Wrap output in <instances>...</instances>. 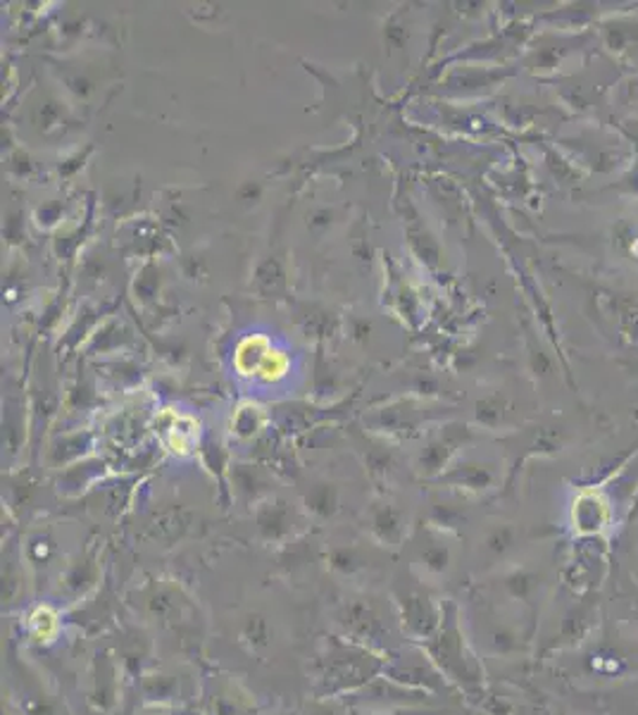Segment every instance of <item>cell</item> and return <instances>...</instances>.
Instances as JSON below:
<instances>
[{"mask_svg":"<svg viewBox=\"0 0 638 715\" xmlns=\"http://www.w3.org/2000/svg\"><path fill=\"white\" fill-rule=\"evenodd\" d=\"M450 549L441 541H432L429 546H422L417 551V568L422 570V578H441V574L448 572L450 568Z\"/></svg>","mask_w":638,"mask_h":715,"instance_id":"obj_18","label":"cell"},{"mask_svg":"<svg viewBox=\"0 0 638 715\" xmlns=\"http://www.w3.org/2000/svg\"><path fill=\"white\" fill-rule=\"evenodd\" d=\"M134 715H195L191 708L187 706H153L146 704L141 711H136Z\"/></svg>","mask_w":638,"mask_h":715,"instance_id":"obj_23","label":"cell"},{"mask_svg":"<svg viewBox=\"0 0 638 715\" xmlns=\"http://www.w3.org/2000/svg\"><path fill=\"white\" fill-rule=\"evenodd\" d=\"M434 694L413 690V686H405L401 682H395L387 675L377 678L356 694L344 696L348 708H367L372 713H391L395 708H415L424 706L427 701H432Z\"/></svg>","mask_w":638,"mask_h":715,"instance_id":"obj_6","label":"cell"},{"mask_svg":"<svg viewBox=\"0 0 638 715\" xmlns=\"http://www.w3.org/2000/svg\"><path fill=\"white\" fill-rule=\"evenodd\" d=\"M112 653H115L124 686H132V690H138L141 678L146 675L153 663V639L144 633L141 627H124L117 633V641L112 647Z\"/></svg>","mask_w":638,"mask_h":715,"instance_id":"obj_8","label":"cell"},{"mask_svg":"<svg viewBox=\"0 0 638 715\" xmlns=\"http://www.w3.org/2000/svg\"><path fill=\"white\" fill-rule=\"evenodd\" d=\"M338 506L336 489L332 484H320L315 492L307 496V509L317 517H332Z\"/></svg>","mask_w":638,"mask_h":715,"instance_id":"obj_20","label":"cell"},{"mask_svg":"<svg viewBox=\"0 0 638 715\" xmlns=\"http://www.w3.org/2000/svg\"><path fill=\"white\" fill-rule=\"evenodd\" d=\"M269 715H283V713H269Z\"/></svg>","mask_w":638,"mask_h":715,"instance_id":"obj_24","label":"cell"},{"mask_svg":"<svg viewBox=\"0 0 638 715\" xmlns=\"http://www.w3.org/2000/svg\"><path fill=\"white\" fill-rule=\"evenodd\" d=\"M258 529L265 541H281L289 537L291 532V515L283 509V503L277 506H267L258 513Z\"/></svg>","mask_w":638,"mask_h":715,"instance_id":"obj_17","label":"cell"},{"mask_svg":"<svg viewBox=\"0 0 638 715\" xmlns=\"http://www.w3.org/2000/svg\"><path fill=\"white\" fill-rule=\"evenodd\" d=\"M130 606L136 608L144 618L160 623L163 627H177V623L189 621V615L195 611L191 596L183 592V586L177 582L155 580L138 586L134 594L126 596Z\"/></svg>","mask_w":638,"mask_h":715,"instance_id":"obj_5","label":"cell"},{"mask_svg":"<svg viewBox=\"0 0 638 715\" xmlns=\"http://www.w3.org/2000/svg\"><path fill=\"white\" fill-rule=\"evenodd\" d=\"M124 678L115 653L110 647L96 649L89 668V704L98 713L117 711L122 701Z\"/></svg>","mask_w":638,"mask_h":715,"instance_id":"obj_7","label":"cell"},{"mask_svg":"<svg viewBox=\"0 0 638 715\" xmlns=\"http://www.w3.org/2000/svg\"><path fill=\"white\" fill-rule=\"evenodd\" d=\"M348 704L344 699H320L312 696L303 706L301 715H348Z\"/></svg>","mask_w":638,"mask_h":715,"instance_id":"obj_21","label":"cell"},{"mask_svg":"<svg viewBox=\"0 0 638 715\" xmlns=\"http://www.w3.org/2000/svg\"><path fill=\"white\" fill-rule=\"evenodd\" d=\"M419 647L432 658V663L448 682H456L464 686V690H470L472 684L479 682L477 661L470 649H467L458 623V608L452 604H446V615L438 633L429 641L419 644Z\"/></svg>","mask_w":638,"mask_h":715,"instance_id":"obj_3","label":"cell"},{"mask_svg":"<svg viewBox=\"0 0 638 715\" xmlns=\"http://www.w3.org/2000/svg\"><path fill=\"white\" fill-rule=\"evenodd\" d=\"M419 584H415V586L399 584V586H393V592H391V604H393L395 613H399L401 633H403V637H407L415 644L429 641L438 633V627H441L444 615H446V604L436 601L427 592V589Z\"/></svg>","mask_w":638,"mask_h":715,"instance_id":"obj_4","label":"cell"},{"mask_svg":"<svg viewBox=\"0 0 638 715\" xmlns=\"http://www.w3.org/2000/svg\"><path fill=\"white\" fill-rule=\"evenodd\" d=\"M238 639L250 653H262L272 647L275 627L262 613H248L238 627Z\"/></svg>","mask_w":638,"mask_h":715,"instance_id":"obj_13","label":"cell"},{"mask_svg":"<svg viewBox=\"0 0 638 715\" xmlns=\"http://www.w3.org/2000/svg\"><path fill=\"white\" fill-rule=\"evenodd\" d=\"M60 633V613L51 606H38L26 618V635L34 644H51Z\"/></svg>","mask_w":638,"mask_h":715,"instance_id":"obj_16","label":"cell"},{"mask_svg":"<svg viewBox=\"0 0 638 715\" xmlns=\"http://www.w3.org/2000/svg\"><path fill=\"white\" fill-rule=\"evenodd\" d=\"M208 708L212 715H258V706H255L250 692H246L230 675H217L212 680Z\"/></svg>","mask_w":638,"mask_h":715,"instance_id":"obj_10","label":"cell"},{"mask_svg":"<svg viewBox=\"0 0 638 715\" xmlns=\"http://www.w3.org/2000/svg\"><path fill=\"white\" fill-rule=\"evenodd\" d=\"M98 580H101L98 558H96V554H87L79 560H75V563L65 570L63 582H60V592L69 601H72V604H81V601H87L96 592Z\"/></svg>","mask_w":638,"mask_h":715,"instance_id":"obj_11","label":"cell"},{"mask_svg":"<svg viewBox=\"0 0 638 715\" xmlns=\"http://www.w3.org/2000/svg\"><path fill=\"white\" fill-rule=\"evenodd\" d=\"M372 532L374 537L389 546V549H395L401 546L405 537V527H403V515L401 511H395L393 506H379L372 513Z\"/></svg>","mask_w":638,"mask_h":715,"instance_id":"obj_15","label":"cell"},{"mask_svg":"<svg viewBox=\"0 0 638 715\" xmlns=\"http://www.w3.org/2000/svg\"><path fill=\"white\" fill-rule=\"evenodd\" d=\"M334 625L338 635L362 644V647L372 649L381 656H393V633L395 627H401L399 613L387 615L384 606L370 594H350L338 599L334 606Z\"/></svg>","mask_w":638,"mask_h":715,"instance_id":"obj_2","label":"cell"},{"mask_svg":"<svg viewBox=\"0 0 638 715\" xmlns=\"http://www.w3.org/2000/svg\"><path fill=\"white\" fill-rule=\"evenodd\" d=\"M112 618H115V606H112V601L105 599V594H98L96 599L89 596L67 613V621L83 627V633L89 637L105 633V629L115 623Z\"/></svg>","mask_w":638,"mask_h":715,"instance_id":"obj_12","label":"cell"},{"mask_svg":"<svg viewBox=\"0 0 638 715\" xmlns=\"http://www.w3.org/2000/svg\"><path fill=\"white\" fill-rule=\"evenodd\" d=\"M24 715H69L58 699H53L46 690H26L22 699Z\"/></svg>","mask_w":638,"mask_h":715,"instance_id":"obj_19","label":"cell"},{"mask_svg":"<svg viewBox=\"0 0 638 715\" xmlns=\"http://www.w3.org/2000/svg\"><path fill=\"white\" fill-rule=\"evenodd\" d=\"M283 372H287V356L277 354V350H269L267 358L262 360V366H260V377L265 382H275V380H279Z\"/></svg>","mask_w":638,"mask_h":715,"instance_id":"obj_22","label":"cell"},{"mask_svg":"<svg viewBox=\"0 0 638 715\" xmlns=\"http://www.w3.org/2000/svg\"><path fill=\"white\" fill-rule=\"evenodd\" d=\"M327 568L336 574V578L352 580L370 568V560L360 554L356 546H332L327 551Z\"/></svg>","mask_w":638,"mask_h":715,"instance_id":"obj_14","label":"cell"},{"mask_svg":"<svg viewBox=\"0 0 638 715\" xmlns=\"http://www.w3.org/2000/svg\"><path fill=\"white\" fill-rule=\"evenodd\" d=\"M138 694L144 704L153 706H183L187 694V675L179 668H150L138 684Z\"/></svg>","mask_w":638,"mask_h":715,"instance_id":"obj_9","label":"cell"},{"mask_svg":"<svg viewBox=\"0 0 638 715\" xmlns=\"http://www.w3.org/2000/svg\"><path fill=\"white\" fill-rule=\"evenodd\" d=\"M389 658L342 635L324 637L312 663V694L344 699L384 675Z\"/></svg>","mask_w":638,"mask_h":715,"instance_id":"obj_1","label":"cell"}]
</instances>
